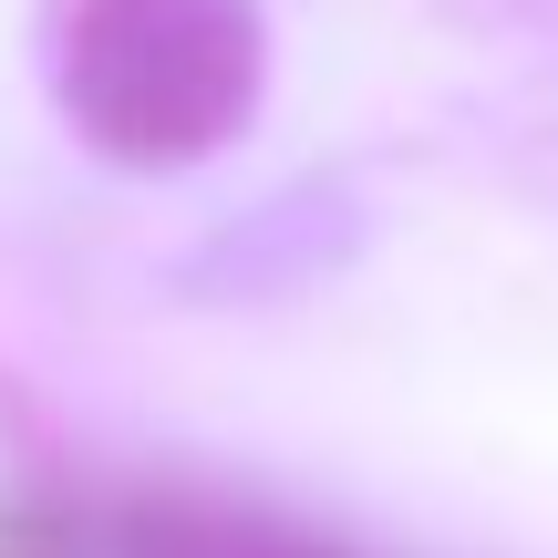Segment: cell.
Wrapping results in <instances>:
<instances>
[{"mask_svg": "<svg viewBox=\"0 0 558 558\" xmlns=\"http://www.w3.org/2000/svg\"><path fill=\"white\" fill-rule=\"evenodd\" d=\"M62 104L124 166H186L259 104L248 0H83L62 32Z\"/></svg>", "mask_w": 558, "mask_h": 558, "instance_id": "obj_1", "label": "cell"}, {"mask_svg": "<svg viewBox=\"0 0 558 558\" xmlns=\"http://www.w3.org/2000/svg\"><path fill=\"white\" fill-rule=\"evenodd\" d=\"M114 558H352L331 538L259 507H218V497H145L114 518Z\"/></svg>", "mask_w": 558, "mask_h": 558, "instance_id": "obj_2", "label": "cell"}]
</instances>
